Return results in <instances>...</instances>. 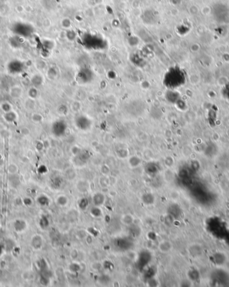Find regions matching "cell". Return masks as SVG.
<instances>
[{
    "instance_id": "2",
    "label": "cell",
    "mask_w": 229,
    "mask_h": 287,
    "mask_svg": "<svg viewBox=\"0 0 229 287\" xmlns=\"http://www.w3.org/2000/svg\"><path fill=\"white\" fill-rule=\"evenodd\" d=\"M160 250L163 253H166L167 252L169 251L171 248H172V246L170 245V244L168 242H163L161 243L159 246Z\"/></svg>"
},
{
    "instance_id": "1",
    "label": "cell",
    "mask_w": 229,
    "mask_h": 287,
    "mask_svg": "<svg viewBox=\"0 0 229 287\" xmlns=\"http://www.w3.org/2000/svg\"><path fill=\"white\" fill-rule=\"evenodd\" d=\"M15 229L17 231H22L26 227V224L23 220H17L14 224Z\"/></svg>"
}]
</instances>
